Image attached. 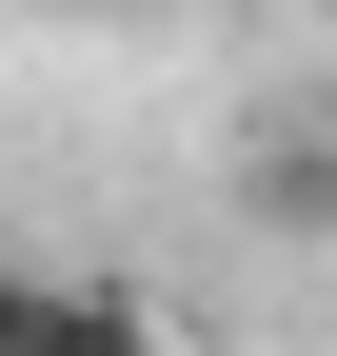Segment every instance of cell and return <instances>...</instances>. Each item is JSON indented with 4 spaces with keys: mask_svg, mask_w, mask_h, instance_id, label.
Instances as JSON below:
<instances>
[{
    "mask_svg": "<svg viewBox=\"0 0 337 356\" xmlns=\"http://www.w3.org/2000/svg\"><path fill=\"white\" fill-rule=\"evenodd\" d=\"M238 238H278V257L337 238V79L258 99V139H238Z\"/></svg>",
    "mask_w": 337,
    "mask_h": 356,
    "instance_id": "obj_1",
    "label": "cell"
},
{
    "mask_svg": "<svg viewBox=\"0 0 337 356\" xmlns=\"http://www.w3.org/2000/svg\"><path fill=\"white\" fill-rule=\"evenodd\" d=\"M20 356H179V337H159L139 277H40V337H20Z\"/></svg>",
    "mask_w": 337,
    "mask_h": 356,
    "instance_id": "obj_2",
    "label": "cell"
},
{
    "mask_svg": "<svg viewBox=\"0 0 337 356\" xmlns=\"http://www.w3.org/2000/svg\"><path fill=\"white\" fill-rule=\"evenodd\" d=\"M40 337V257H0V356H20Z\"/></svg>",
    "mask_w": 337,
    "mask_h": 356,
    "instance_id": "obj_3",
    "label": "cell"
},
{
    "mask_svg": "<svg viewBox=\"0 0 337 356\" xmlns=\"http://www.w3.org/2000/svg\"><path fill=\"white\" fill-rule=\"evenodd\" d=\"M0 20H159V0H0Z\"/></svg>",
    "mask_w": 337,
    "mask_h": 356,
    "instance_id": "obj_4",
    "label": "cell"
}]
</instances>
